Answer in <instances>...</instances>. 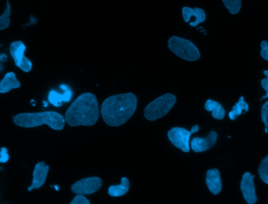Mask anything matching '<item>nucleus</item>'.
<instances>
[{"mask_svg": "<svg viewBox=\"0 0 268 204\" xmlns=\"http://www.w3.org/2000/svg\"><path fill=\"white\" fill-rule=\"evenodd\" d=\"M26 49L25 44L22 41H15L10 45L9 51L16 66L23 72L28 73L31 71L33 64L25 54Z\"/></svg>", "mask_w": 268, "mask_h": 204, "instance_id": "obj_6", "label": "nucleus"}, {"mask_svg": "<svg viewBox=\"0 0 268 204\" xmlns=\"http://www.w3.org/2000/svg\"><path fill=\"white\" fill-rule=\"evenodd\" d=\"M261 50L260 56L265 60L268 61V42L266 40H262L260 44Z\"/></svg>", "mask_w": 268, "mask_h": 204, "instance_id": "obj_22", "label": "nucleus"}, {"mask_svg": "<svg viewBox=\"0 0 268 204\" xmlns=\"http://www.w3.org/2000/svg\"><path fill=\"white\" fill-rule=\"evenodd\" d=\"M265 78L262 79L261 81V86L263 89L265 90V95L263 96L262 100L268 98V70H264L263 72Z\"/></svg>", "mask_w": 268, "mask_h": 204, "instance_id": "obj_23", "label": "nucleus"}, {"mask_svg": "<svg viewBox=\"0 0 268 204\" xmlns=\"http://www.w3.org/2000/svg\"><path fill=\"white\" fill-rule=\"evenodd\" d=\"M54 187H55V190H60V188H59V186H55Z\"/></svg>", "mask_w": 268, "mask_h": 204, "instance_id": "obj_28", "label": "nucleus"}, {"mask_svg": "<svg viewBox=\"0 0 268 204\" xmlns=\"http://www.w3.org/2000/svg\"><path fill=\"white\" fill-rule=\"evenodd\" d=\"M254 176L246 172L243 174L240 182V190L244 200L249 204L257 202L258 198L254 183Z\"/></svg>", "mask_w": 268, "mask_h": 204, "instance_id": "obj_9", "label": "nucleus"}, {"mask_svg": "<svg viewBox=\"0 0 268 204\" xmlns=\"http://www.w3.org/2000/svg\"><path fill=\"white\" fill-rule=\"evenodd\" d=\"M261 116L265 127L268 128V106H262L261 110Z\"/></svg>", "mask_w": 268, "mask_h": 204, "instance_id": "obj_25", "label": "nucleus"}, {"mask_svg": "<svg viewBox=\"0 0 268 204\" xmlns=\"http://www.w3.org/2000/svg\"><path fill=\"white\" fill-rule=\"evenodd\" d=\"M206 184L209 190L214 195L218 194L222 190V182L218 169L208 170L206 173Z\"/></svg>", "mask_w": 268, "mask_h": 204, "instance_id": "obj_13", "label": "nucleus"}, {"mask_svg": "<svg viewBox=\"0 0 268 204\" xmlns=\"http://www.w3.org/2000/svg\"><path fill=\"white\" fill-rule=\"evenodd\" d=\"M72 94L70 90H67L65 93L61 95L52 90L50 94L49 100L56 107H59L62 105V102H69L71 100Z\"/></svg>", "mask_w": 268, "mask_h": 204, "instance_id": "obj_18", "label": "nucleus"}, {"mask_svg": "<svg viewBox=\"0 0 268 204\" xmlns=\"http://www.w3.org/2000/svg\"><path fill=\"white\" fill-rule=\"evenodd\" d=\"M21 86L16 74L14 72H8L0 82V93H8L13 89L19 88Z\"/></svg>", "mask_w": 268, "mask_h": 204, "instance_id": "obj_14", "label": "nucleus"}, {"mask_svg": "<svg viewBox=\"0 0 268 204\" xmlns=\"http://www.w3.org/2000/svg\"><path fill=\"white\" fill-rule=\"evenodd\" d=\"M11 7L9 0H7V7L3 14L0 16V30L7 28L10 25Z\"/></svg>", "mask_w": 268, "mask_h": 204, "instance_id": "obj_20", "label": "nucleus"}, {"mask_svg": "<svg viewBox=\"0 0 268 204\" xmlns=\"http://www.w3.org/2000/svg\"><path fill=\"white\" fill-rule=\"evenodd\" d=\"M264 132L266 134L268 132V128L267 127H265Z\"/></svg>", "mask_w": 268, "mask_h": 204, "instance_id": "obj_29", "label": "nucleus"}, {"mask_svg": "<svg viewBox=\"0 0 268 204\" xmlns=\"http://www.w3.org/2000/svg\"><path fill=\"white\" fill-rule=\"evenodd\" d=\"M130 182L127 178H121V184L119 185L111 186L108 190V194L112 197H120L127 194L130 188Z\"/></svg>", "mask_w": 268, "mask_h": 204, "instance_id": "obj_16", "label": "nucleus"}, {"mask_svg": "<svg viewBox=\"0 0 268 204\" xmlns=\"http://www.w3.org/2000/svg\"><path fill=\"white\" fill-rule=\"evenodd\" d=\"M204 107L207 111L212 112V116L215 119L222 120L225 118V109L219 102L212 100H207Z\"/></svg>", "mask_w": 268, "mask_h": 204, "instance_id": "obj_15", "label": "nucleus"}, {"mask_svg": "<svg viewBox=\"0 0 268 204\" xmlns=\"http://www.w3.org/2000/svg\"><path fill=\"white\" fill-rule=\"evenodd\" d=\"M137 106V98L132 93L111 96L103 102L101 113L103 120L109 126H122L134 114Z\"/></svg>", "mask_w": 268, "mask_h": 204, "instance_id": "obj_1", "label": "nucleus"}, {"mask_svg": "<svg viewBox=\"0 0 268 204\" xmlns=\"http://www.w3.org/2000/svg\"><path fill=\"white\" fill-rule=\"evenodd\" d=\"M102 184V180L100 178L90 177L77 181L72 186L71 190L77 195H91L99 190Z\"/></svg>", "mask_w": 268, "mask_h": 204, "instance_id": "obj_7", "label": "nucleus"}, {"mask_svg": "<svg viewBox=\"0 0 268 204\" xmlns=\"http://www.w3.org/2000/svg\"><path fill=\"white\" fill-rule=\"evenodd\" d=\"M229 12L232 15L237 14L241 8V0H222Z\"/></svg>", "mask_w": 268, "mask_h": 204, "instance_id": "obj_19", "label": "nucleus"}, {"mask_svg": "<svg viewBox=\"0 0 268 204\" xmlns=\"http://www.w3.org/2000/svg\"><path fill=\"white\" fill-rule=\"evenodd\" d=\"M49 169V166L45 162H40L36 164L33 173L32 185L28 188L29 192L34 189H39L44 184Z\"/></svg>", "mask_w": 268, "mask_h": 204, "instance_id": "obj_11", "label": "nucleus"}, {"mask_svg": "<svg viewBox=\"0 0 268 204\" xmlns=\"http://www.w3.org/2000/svg\"><path fill=\"white\" fill-rule=\"evenodd\" d=\"M100 116L98 101L91 93L79 96L66 111L65 120L69 126H92Z\"/></svg>", "mask_w": 268, "mask_h": 204, "instance_id": "obj_2", "label": "nucleus"}, {"mask_svg": "<svg viewBox=\"0 0 268 204\" xmlns=\"http://www.w3.org/2000/svg\"><path fill=\"white\" fill-rule=\"evenodd\" d=\"M217 140V134L211 131L205 138H194L191 141L192 150L195 152H200L211 150Z\"/></svg>", "mask_w": 268, "mask_h": 204, "instance_id": "obj_10", "label": "nucleus"}, {"mask_svg": "<svg viewBox=\"0 0 268 204\" xmlns=\"http://www.w3.org/2000/svg\"><path fill=\"white\" fill-rule=\"evenodd\" d=\"M176 96L166 94L155 99L148 104L144 110V116L150 121H155L164 117L175 105Z\"/></svg>", "mask_w": 268, "mask_h": 204, "instance_id": "obj_5", "label": "nucleus"}, {"mask_svg": "<svg viewBox=\"0 0 268 204\" xmlns=\"http://www.w3.org/2000/svg\"><path fill=\"white\" fill-rule=\"evenodd\" d=\"M182 15L185 22H188L191 18H194V20L190 22L189 25L195 28L204 22L206 18L205 11L199 8H192L188 6H184L182 10Z\"/></svg>", "mask_w": 268, "mask_h": 204, "instance_id": "obj_12", "label": "nucleus"}, {"mask_svg": "<svg viewBox=\"0 0 268 204\" xmlns=\"http://www.w3.org/2000/svg\"><path fill=\"white\" fill-rule=\"evenodd\" d=\"M249 110V106L247 102L244 100V97L241 96L237 103L235 104L228 114V116L231 120H235L240 116L243 112L245 113Z\"/></svg>", "mask_w": 268, "mask_h": 204, "instance_id": "obj_17", "label": "nucleus"}, {"mask_svg": "<svg viewBox=\"0 0 268 204\" xmlns=\"http://www.w3.org/2000/svg\"><path fill=\"white\" fill-rule=\"evenodd\" d=\"M263 105L265 106H268V100L265 102Z\"/></svg>", "mask_w": 268, "mask_h": 204, "instance_id": "obj_30", "label": "nucleus"}, {"mask_svg": "<svg viewBox=\"0 0 268 204\" xmlns=\"http://www.w3.org/2000/svg\"><path fill=\"white\" fill-rule=\"evenodd\" d=\"M89 200L83 195H77L76 196L71 204H90Z\"/></svg>", "mask_w": 268, "mask_h": 204, "instance_id": "obj_24", "label": "nucleus"}, {"mask_svg": "<svg viewBox=\"0 0 268 204\" xmlns=\"http://www.w3.org/2000/svg\"><path fill=\"white\" fill-rule=\"evenodd\" d=\"M17 126L25 128H33L47 124L55 130H61L65 126V118L54 111L32 113H21L14 118Z\"/></svg>", "mask_w": 268, "mask_h": 204, "instance_id": "obj_3", "label": "nucleus"}, {"mask_svg": "<svg viewBox=\"0 0 268 204\" xmlns=\"http://www.w3.org/2000/svg\"><path fill=\"white\" fill-rule=\"evenodd\" d=\"M258 174L262 182L268 184V156L262 160L258 168Z\"/></svg>", "mask_w": 268, "mask_h": 204, "instance_id": "obj_21", "label": "nucleus"}, {"mask_svg": "<svg viewBox=\"0 0 268 204\" xmlns=\"http://www.w3.org/2000/svg\"><path fill=\"white\" fill-rule=\"evenodd\" d=\"M199 130V126H193L191 130V132H192V134H193V133H195L198 131Z\"/></svg>", "mask_w": 268, "mask_h": 204, "instance_id": "obj_27", "label": "nucleus"}, {"mask_svg": "<svg viewBox=\"0 0 268 204\" xmlns=\"http://www.w3.org/2000/svg\"><path fill=\"white\" fill-rule=\"evenodd\" d=\"M8 150L6 147H3L0 152V162L6 163L9 160Z\"/></svg>", "mask_w": 268, "mask_h": 204, "instance_id": "obj_26", "label": "nucleus"}, {"mask_svg": "<svg viewBox=\"0 0 268 204\" xmlns=\"http://www.w3.org/2000/svg\"><path fill=\"white\" fill-rule=\"evenodd\" d=\"M170 51L178 58L189 62H195L201 58L199 50L190 40L173 36L168 41Z\"/></svg>", "mask_w": 268, "mask_h": 204, "instance_id": "obj_4", "label": "nucleus"}, {"mask_svg": "<svg viewBox=\"0 0 268 204\" xmlns=\"http://www.w3.org/2000/svg\"><path fill=\"white\" fill-rule=\"evenodd\" d=\"M191 131L181 128H173L168 132V137L172 144L184 152H190L189 140Z\"/></svg>", "mask_w": 268, "mask_h": 204, "instance_id": "obj_8", "label": "nucleus"}, {"mask_svg": "<svg viewBox=\"0 0 268 204\" xmlns=\"http://www.w3.org/2000/svg\"><path fill=\"white\" fill-rule=\"evenodd\" d=\"M43 103L45 104V105H44L45 107L48 106V104L46 103V102L45 101L43 102Z\"/></svg>", "mask_w": 268, "mask_h": 204, "instance_id": "obj_31", "label": "nucleus"}]
</instances>
